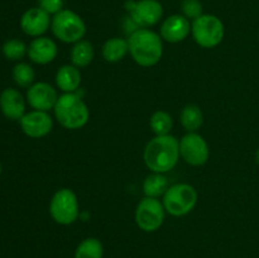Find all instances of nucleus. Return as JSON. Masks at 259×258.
I'll list each match as a JSON object with an SVG mask.
<instances>
[{
	"mask_svg": "<svg viewBox=\"0 0 259 258\" xmlns=\"http://www.w3.org/2000/svg\"><path fill=\"white\" fill-rule=\"evenodd\" d=\"M180 139L172 134L156 136L147 143L143 152V159L151 172L164 174L172 171L179 163Z\"/></svg>",
	"mask_w": 259,
	"mask_h": 258,
	"instance_id": "obj_1",
	"label": "nucleus"
},
{
	"mask_svg": "<svg viewBox=\"0 0 259 258\" xmlns=\"http://www.w3.org/2000/svg\"><path fill=\"white\" fill-rule=\"evenodd\" d=\"M129 55L141 67H153L163 56V39L151 28H139L129 35Z\"/></svg>",
	"mask_w": 259,
	"mask_h": 258,
	"instance_id": "obj_2",
	"label": "nucleus"
},
{
	"mask_svg": "<svg viewBox=\"0 0 259 258\" xmlns=\"http://www.w3.org/2000/svg\"><path fill=\"white\" fill-rule=\"evenodd\" d=\"M53 113L60 125L70 131L83 128L90 119V109L77 93L62 94L58 96Z\"/></svg>",
	"mask_w": 259,
	"mask_h": 258,
	"instance_id": "obj_3",
	"label": "nucleus"
},
{
	"mask_svg": "<svg viewBox=\"0 0 259 258\" xmlns=\"http://www.w3.org/2000/svg\"><path fill=\"white\" fill-rule=\"evenodd\" d=\"M162 204L167 214L176 218L185 217L196 206L197 191L190 184H174L162 196Z\"/></svg>",
	"mask_w": 259,
	"mask_h": 258,
	"instance_id": "obj_4",
	"label": "nucleus"
},
{
	"mask_svg": "<svg viewBox=\"0 0 259 258\" xmlns=\"http://www.w3.org/2000/svg\"><path fill=\"white\" fill-rule=\"evenodd\" d=\"M51 30L60 42L75 45L85 37L86 24L77 13L70 9H63L53 15L51 20Z\"/></svg>",
	"mask_w": 259,
	"mask_h": 258,
	"instance_id": "obj_5",
	"label": "nucleus"
},
{
	"mask_svg": "<svg viewBox=\"0 0 259 258\" xmlns=\"http://www.w3.org/2000/svg\"><path fill=\"white\" fill-rule=\"evenodd\" d=\"M191 35L201 48H215L224 39V23L217 15L202 14L191 22Z\"/></svg>",
	"mask_w": 259,
	"mask_h": 258,
	"instance_id": "obj_6",
	"label": "nucleus"
},
{
	"mask_svg": "<svg viewBox=\"0 0 259 258\" xmlns=\"http://www.w3.org/2000/svg\"><path fill=\"white\" fill-rule=\"evenodd\" d=\"M77 195L68 187H62L53 194L50 201V215L60 225H71L80 218Z\"/></svg>",
	"mask_w": 259,
	"mask_h": 258,
	"instance_id": "obj_7",
	"label": "nucleus"
},
{
	"mask_svg": "<svg viewBox=\"0 0 259 258\" xmlns=\"http://www.w3.org/2000/svg\"><path fill=\"white\" fill-rule=\"evenodd\" d=\"M166 214L162 200L144 196L137 205L134 219L139 229L146 233H152L163 225Z\"/></svg>",
	"mask_w": 259,
	"mask_h": 258,
	"instance_id": "obj_8",
	"label": "nucleus"
},
{
	"mask_svg": "<svg viewBox=\"0 0 259 258\" xmlns=\"http://www.w3.org/2000/svg\"><path fill=\"white\" fill-rule=\"evenodd\" d=\"M180 156L190 166H204L210 157L206 139L197 132L186 133L180 139Z\"/></svg>",
	"mask_w": 259,
	"mask_h": 258,
	"instance_id": "obj_9",
	"label": "nucleus"
},
{
	"mask_svg": "<svg viewBox=\"0 0 259 258\" xmlns=\"http://www.w3.org/2000/svg\"><path fill=\"white\" fill-rule=\"evenodd\" d=\"M125 9L139 28L154 27L163 17V7L158 0H128Z\"/></svg>",
	"mask_w": 259,
	"mask_h": 258,
	"instance_id": "obj_10",
	"label": "nucleus"
},
{
	"mask_svg": "<svg viewBox=\"0 0 259 258\" xmlns=\"http://www.w3.org/2000/svg\"><path fill=\"white\" fill-rule=\"evenodd\" d=\"M25 100L33 110L50 111L55 109L58 100V94L51 83L38 81L27 89Z\"/></svg>",
	"mask_w": 259,
	"mask_h": 258,
	"instance_id": "obj_11",
	"label": "nucleus"
},
{
	"mask_svg": "<svg viewBox=\"0 0 259 258\" xmlns=\"http://www.w3.org/2000/svg\"><path fill=\"white\" fill-rule=\"evenodd\" d=\"M19 124L23 133L33 139L43 138L53 129V119L48 111L32 110L25 113L19 120Z\"/></svg>",
	"mask_w": 259,
	"mask_h": 258,
	"instance_id": "obj_12",
	"label": "nucleus"
},
{
	"mask_svg": "<svg viewBox=\"0 0 259 258\" xmlns=\"http://www.w3.org/2000/svg\"><path fill=\"white\" fill-rule=\"evenodd\" d=\"M51 15L39 7L30 8L23 13L20 18V29L29 37H42L51 28Z\"/></svg>",
	"mask_w": 259,
	"mask_h": 258,
	"instance_id": "obj_13",
	"label": "nucleus"
},
{
	"mask_svg": "<svg viewBox=\"0 0 259 258\" xmlns=\"http://www.w3.org/2000/svg\"><path fill=\"white\" fill-rule=\"evenodd\" d=\"M191 34V22L182 14L169 15L162 22L159 35L164 42H184Z\"/></svg>",
	"mask_w": 259,
	"mask_h": 258,
	"instance_id": "obj_14",
	"label": "nucleus"
},
{
	"mask_svg": "<svg viewBox=\"0 0 259 258\" xmlns=\"http://www.w3.org/2000/svg\"><path fill=\"white\" fill-rule=\"evenodd\" d=\"M57 43L50 37H37L28 46V57L37 65H48L57 58Z\"/></svg>",
	"mask_w": 259,
	"mask_h": 258,
	"instance_id": "obj_15",
	"label": "nucleus"
},
{
	"mask_svg": "<svg viewBox=\"0 0 259 258\" xmlns=\"http://www.w3.org/2000/svg\"><path fill=\"white\" fill-rule=\"evenodd\" d=\"M25 101L19 90L7 88L0 94V110L9 120H20L25 114Z\"/></svg>",
	"mask_w": 259,
	"mask_h": 258,
	"instance_id": "obj_16",
	"label": "nucleus"
},
{
	"mask_svg": "<svg viewBox=\"0 0 259 258\" xmlns=\"http://www.w3.org/2000/svg\"><path fill=\"white\" fill-rule=\"evenodd\" d=\"M82 81L80 68L73 65H63L56 72V86L63 94L77 93Z\"/></svg>",
	"mask_w": 259,
	"mask_h": 258,
	"instance_id": "obj_17",
	"label": "nucleus"
},
{
	"mask_svg": "<svg viewBox=\"0 0 259 258\" xmlns=\"http://www.w3.org/2000/svg\"><path fill=\"white\" fill-rule=\"evenodd\" d=\"M129 53L128 39L120 37H113L105 40L101 47L103 58L109 63H118L125 58Z\"/></svg>",
	"mask_w": 259,
	"mask_h": 258,
	"instance_id": "obj_18",
	"label": "nucleus"
},
{
	"mask_svg": "<svg viewBox=\"0 0 259 258\" xmlns=\"http://www.w3.org/2000/svg\"><path fill=\"white\" fill-rule=\"evenodd\" d=\"M95 57V48L90 40L81 39L72 46L70 52L71 65L77 68H85L90 65Z\"/></svg>",
	"mask_w": 259,
	"mask_h": 258,
	"instance_id": "obj_19",
	"label": "nucleus"
},
{
	"mask_svg": "<svg viewBox=\"0 0 259 258\" xmlns=\"http://www.w3.org/2000/svg\"><path fill=\"white\" fill-rule=\"evenodd\" d=\"M180 123L187 133L197 132L204 124V113L196 104H187L180 114Z\"/></svg>",
	"mask_w": 259,
	"mask_h": 258,
	"instance_id": "obj_20",
	"label": "nucleus"
},
{
	"mask_svg": "<svg viewBox=\"0 0 259 258\" xmlns=\"http://www.w3.org/2000/svg\"><path fill=\"white\" fill-rule=\"evenodd\" d=\"M168 187L169 184L166 175L157 174V172H151L144 179L143 185H142L144 196L153 197V199H159V197L163 196Z\"/></svg>",
	"mask_w": 259,
	"mask_h": 258,
	"instance_id": "obj_21",
	"label": "nucleus"
},
{
	"mask_svg": "<svg viewBox=\"0 0 259 258\" xmlns=\"http://www.w3.org/2000/svg\"><path fill=\"white\" fill-rule=\"evenodd\" d=\"M149 126L154 136H167L174 128V118L168 111L156 110L149 119Z\"/></svg>",
	"mask_w": 259,
	"mask_h": 258,
	"instance_id": "obj_22",
	"label": "nucleus"
},
{
	"mask_svg": "<svg viewBox=\"0 0 259 258\" xmlns=\"http://www.w3.org/2000/svg\"><path fill=\"white\" fill-rule=\"evenodd\" d=\"M103 243L94 237L83 239L75 250V258H103Z\"/></svg>",
	"mask_w": 259,
	"mask_h": 258,
	"instance_id": "obj_23",
	"label": "nucleus"
},
{
	"mask_svg": "<svg viewBox=\"0 0 259 258\" xmlns=\"http://www.w3.org/2000/svg\"><path fill=\"white\" fill-rule=\"evenodd\" d=\"M12 77L19 88L28 89L29 86H32L33 83H34V68H33L29 63L18 62L17 65L13 67Z\"/></svg>",
	"mask_w": 259,
	"mask_h": 258,
	"instance_id": "obj_24",
	"label": "nucleus"
},
{
	"mask_svg": "<svg viewBox=\"0 0 259 258\" xmlns=\"http://www.w3.org/2000/svg\"><path fill=\"white\" fill-rule=\"evenodd\" d=\"M2 52L9 61H20L28 55V46L20 39H9L3 45Z\"/></svg>",
	"mask_w": 259,
	"mask_h": 258,
	"instance_id": "obj_25",
	"label": "nucleus"
},
{
	"mask_svg": "<svg viewBox=\"0 0 259 258\" xmlns=\"http://www.w3.org/2000/svg\"><path fill=\"white\" fill-rule=\"evenodd\" d=\"M181 13L189 20H195L204 14V7L200 0H182Z\"/></svg>",
	"mask_w": 259,
	"mask_h": 258,
	"instance_id": "obj_26",
	"label": "nucleus"
},
{
	"mask_svg": "<svg viewBox=\"0 0 259 258\" xmlns=\"http://www.w3.org/2000/svg\"><path fill=\"white\" fill-rule=\"evenodd\" d=\"M65 0H38V7L50 15H56L63 10Z\"/></svg>",
	"mask_w": 259,
	"mask_h": 258,
	"instance_id": "obj_27",
	"label": "nucleus"
},
{
	"mask_svg": "<svg viewBox=\"0 0 259 258\" xmlns=\"http://www.w3.org/2000/svg\"><path fill=\"white\" fill-rule=\"evenodd\" d=\"M255 162L259 164V147H258L257 152H255Z\"/></svg>",
	"mask_w": 259,
	"mask_h": 258,
	"instance_id": "obj_28",
	"label": "nucleus"
},
{
	"mask_svg": "<svg viewBox=\"0 0 259 258\" xmlns=\"http://www.w3.org/2000/svg\"><path fill=\"white\" fill-rule=\"evenodd\" d=\"M2 171H3V167H2V163H0V175H2Z\"/></svg>",
	"mask_w": 259,
	"mask_h": 258,
	"instance_id": "obj_29",
	"label": "nucleus"
},
{
	"mask_svg": "<svg viewBox=\"0 0 259 258\" xmlns=\"http://www.w3.org/2000/svg\"><path fill=\"white\" fill-rule=\"evenodd\" d=\"M258 39H259V32H258Z\"/></svg>",
	"mask_w": 259,
	"mask_h": 258,
	"instance_id": "obj_30",
	"label": "nucleus"
}]
</instances>
